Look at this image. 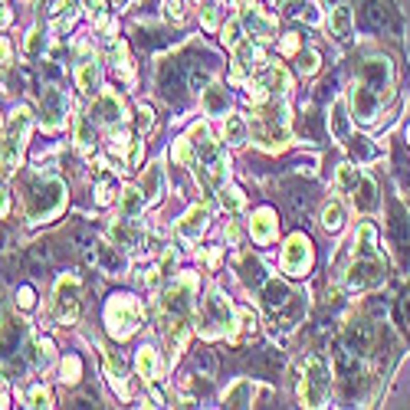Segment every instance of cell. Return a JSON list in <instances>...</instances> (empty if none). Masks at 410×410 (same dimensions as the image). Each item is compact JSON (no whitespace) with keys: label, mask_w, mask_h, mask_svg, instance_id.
<instances>
[{"label":"cell","mask_w":410,"mask_h":410,"mask_svg":"<svg viewBox=\"0 0 410 410\" xmlns=\"http://www.w3.org/2000/svg\"><path fill=\"white\" fill-rule=\"evenodd\" d=\"M135 367H138V377L154 381V377H158V351H154L151 345H141V348H138V358H135Z\"/></svg>","instance_id":"obj_26"},{"label":"cell","mask_w":410,"mask_h":410,"mask_svg":"<svg viewBox=\"0 0 410 410\" xmlns=\"http://www.w3.org/2000/svg\"><path fill=\"white\" fill-rule=\"evenodd\" d=\"M53 315H56L60 325H76V318H79V279L76 276H63V279L56 282Z\"/></svg>","instance_id":"obj_13"},{"label":"cell","mask_w":410,"mask_h":410,"mask_svg":"<svg viewBox=\"0 0 410 410\" xmlns=\"http://www.w3.org/2000/svg\"><path fill=\"white\" fill-rule=\"evenodd\" d=\"M312 259H315V249H312V239L306 233H292L282 247V273L292 276V279H302L312 269Z\"/></svg>","instance_id":"obj_11"},{"label":"cell","mask_w":410,"mask_h":410,"mask_svg":"<svg viewBox=\"0 0 410 410\" xmlns=\"http://www.w3.org/2000/svg\"><path fill=\"white\" fill-rule=\"evenodd\" d=\"M33 302H36V292L30 289V286H23V289L17 292V306L23 308V312H30V308H33Z\"/></svg>","instance_id":"obj_46"},{"label":"cell","mask_w":410,"mask_h":410,"mask_svg":"<svg viewBox=\"0 0 410 410\" xmlns=\"http://www.w3.org/2000/svg\"><path fill=\"white\" fill-rule=\"evenodd\" d=\"M89 17L95 20V23H105V0H89Z\"/></svg>","instance_id":"obj_47"},{"label":"cell","mask_w":410,"mask_h":410,"mask_svg":"<svg viewBox=\"0 0 410 410\" xmlns=\"http://www.w3.org/2000/svg\"><path fill=\"white\" fill-rule=\"evenodd\" d=\"M299 50V40H296V36H286V40H282V53H286V56H292V53Z\"/></svg>","instance_id":"obj_54"},{"label":"cell","mask_w":410,"mask_h":410,"mask_svg":"<svg viewBox=\"0 0 410 410\" xmlns=\"http://www.w3.org/2000/svg\"><path fill=\"white\" fill-rule=\"evenodd\" d=\"M53 355H56V345H53V338H36V365H50Z\"/></svg>","instance_id":"obj_38"},{"label":"cell","mask_w":410,"mask_h":410,"mask_svg":"<svg viewBox=\"0 0 410 410\" xmlns=\"http://www.w3.org/2000/svg\"><path fill=\"white\" fill-rule=\"evenodd\" d=\"M194 141H190V135H184V138H178L174 141V148H171V158H174V164H180V168H194Z\"/></svg>","instance_id":"obj_31"},{"label":"cell","mask_w":410,"mask_h":410,"mask_svg":"<svg viewBox=\"0 0 410 410\" xmlns=\"http://www.w3.org/2000/svg\"><path fill=\"white\" fill-rule=\"evenodd\" d=\"M207 220H210V204H194L188 214L178 220V233L184 239H197L207 230Z\"/></svg>","instance_id":"obj_18"},{"label":"cell","mask_w":410,"mask_h":410,"mask_svg":"<svg viewBox=\"0 0 410 410\" xmlns=\"http://www.w3.org/2000/svg\"><path fill=\"white\" fill-rule=\"evenodd\" d=\"M92 145H95V122L89 115H79L76 119V148L82 154H92Z\"/></svg>","instance_id":"obj_29"},{"label":"cell","mask_w":410,"mask_h":410,"mask_svg":"<svg viewBox=\"0 0 410 410\" xmlns=\"http://www.w3.org/2000/svg\"><path fill=\"white\" fill-rule=\"evenodd\" d=\"M69 115V99L60 92V89H43V129L56 131L66 125Z\"/></svg>","instance_id":"obj_15"},{"label":"cell","mask_w":410,"mask_h":410,"mask_svg":"<svg viewBox=\"0 0 410 410\" xmlns=\"http://www.w3.org/2000/svg\"><path fill=\"white\" fill-rule=\"evenodd\" d=\"M0 129H4V122H0Z\"/></svg>","instance_id":"obj_60"},{"label":"cell","mask_w":410,"mask_h":410,"mask_svg":"<svg viewBox=\"0 0 410 410\" xmlns=\"http://www.w3.org/2000/svg\"><path fill=\"white\" fill-rule=\"evenodd\" d=\"M10 20H14V14H10V10L4 7V4H0V30H7Z\"/></svg>","instance_id":"obj_55"},{"label":"cell","mask_w":410,"mask_h":410,"mask_svg":"<svg viewBox=\"0 0 410 410\" xmlns=\"http://www.w3.org/2000/svg\"><path fill=\"white\" fill-rule=\"evenodd\" d=\"M223 138L230 141V145H247L249 138V125L243 115H227V122H223Z\"/></svg>","instance_id":"obj_27"},{"label":"cell","mask_w":410,"mask_h":410,"mask_svg":"<svg viewBox=\"0 0 410 410\" xmlns=\"http://www.w3.org/2000/svg\"><path fill=\"white\" fill-rule=\"evenodd\" d=\"M237 315H239V325H243V332H257L259 318H257V312H253V308H239Z\"/></svg>","instance_id":"obj_45"},{"label":"cell","mask_w":410,"mask_h":410,"mask_svg":"<svg viewBox=\"0 0 410 410\" xmlns=\"http://www.w3.org/2000/svg\"><path fill=\"white\" fill-rule=\"evenodd\" d=\"M328 129H332L335 135L342 138V141H348L351 125H348V115H345V102H342V99L332 105V119H328Z\"/></svg>","instance_id":"obj_32"},{"label":"cell","mask_w":410,"mask_h":410,"mask_svg":"<svg viewBox=\"0 0 410 410\" xmlns=\"http://www.w3.org/2000/svg\"><path fill=\"white\" fill-rule=\"evenodd\" d=\"M188 342H190V325L184 322V318H178V322H174V332L168 335V345H171V355H180V351L188 348Z\"/></svg>","instance_id":"obj_33"},{"label":"cell","mask_w":410,"mask_h":410,"mask_svg":"<svg viewBox=\"0 0 410 410\" xmlns=\"http://www.w3.org/2000/svg\"><path fill=\"white\" fill-rule=\"evenodd\" d=\"M138 115H141V129H151V122H154V109L151 105H141V109H138Z\"/></svg>","instance_id":"obj_51"},{"label":"cell","mask_w":410,"mask_h":410,"mask_svg":"<svg viewBox=\"0 0 410 410\" xmlns=\"http://www.w3.org/2000/svg\"><path fill=\"white\" fill-rule=\"evenodd\" d=\"M99 82H102V66H99V60L92 56V50H89V46H82V50H79L76 86L82 89V92H95V89H99Z\"/></svg>","instance_id":"obj_17"},{"label":"cell","mask_w":410,"mask_h":410,"mask_svg":"<svg viewBox=\"0 0 410 410\" xmlns=\"http://www.w3.org/2000/svg\"><path fill=\"white\" fill-rule=\"evenodd\" d=\"M328 33H332L338 43H351V36H355V14H351L348 4H338V7L328 14Z\"/></svg>","instance_id":"obj_19"},{"label":"cell","mask_w":410,"mask_h":410,"mask_svg":"<svg viewBox=\"0 0 410 410\" xmlns=\"http://www.w3.org/2000/svg\"><path fill=\"white\" fill-rule=\"evenodd\" d=\"M141 190H145L148 204L161 200V194H164V168L161 164H151V168L145 171V178H141Z\"/></svg>","instance_id":"obj_24"},{"label":"cell","mask_w":410,"mask_h":410,"mask_svg":"<svg viewBox=\"0 0 410 410\" xmlns=\"http://www.w3.org/2000/svg\"><path fill=\"white\" fill-rule=\"evenodd\" d=\"M233 53H237V66H233V79H237V82L247 76V72H253L257 66H263V50H259L253 40H243Z\"/></svg>","instance_id":"obj_20"},{"label":"cell","mask_w":410,"mask_h":410,"mask_svg":"<svg viewBox=\"0 0 410 410\" xmlns=\"http://www.w3.org/2000/svg\"><path fill=\"white\" fill-rule=\"evenodd\" d=\"M358 82L371 89L381 102H387L394 95V63L387 56H367L358 66Z\"/></svg>","instance_id":"obj_10"},{"label":"cell","mask_w":410,"mask_h":410,"mask_svg":"<svg viewBox=\"0 0 410 410\" xmlns=\"http://www.w3.org/2000/svg\"><path fill=\"white\" fill-rule=\"evenodd\" d=\"M210 82H214V79H210V76H200V72H194V76H190V89H194V92H204Z\"/></svg>","instance_id":"obj_49"},{"label":"cell","mask_w":410,"mask_h":410,"mask_svg":"<svg viewBox=\"0 0 410 410\" xmlns=\"http://www.w3.org/2000/svg\"><path fill=\"white\" fill-rule=\"evenodd\" d=\"M200 105H204L207 115H227V109H230V95H227L223 86L210 82V86L200 92Z\"/></svg>","instance_id":"obj_22"},{"label":"cell","mask_w":410,"mask_h":410,"mask_svg":"<svg viewBox=\"0 0 410 410\" xmlns=\"http://www.w3.org/2000/svg\"><path fill=\"white\" fill-rule=\"evenodd\" d=\"M148 394H151V407H164V394L158 391V387H151Z\"/></svg>","instance_id":"obj_56"},{"label":"cell","mask_w":410,"mask_h":410,"mask_svg":"<svg viewBox=\"0 0 410 410\" xmlns=\"http://www.w3.org/2000/svg\"><path fill=\"white\" fill-rule=\"evenodd\" d=\"M30 109H17L14 112V122H10V131L4 138V145H0V178H7L14 168L20 164V151L26 145V131H30Z\"/></svg>","instance_id":"obj_8"},{"label":"cell","mask_w":410,"mask_h":410,"mask_svg":"<svg viewBox=\"0 0 410 410\" xmlns=\"http://www.w3.org/2000/svg\"><path fill=\"white\" fill-rule=\"evenodd\" d=\"M200 322H204V328H200L204 338H220V335L233 338V306H230V299H223L220 289H214L210 299H204V306H200Z\"/></svg>","instance_id":"obj_6"},{"label":"cell","mask_w":410,"mask_h":410,"mask_svg":"<svg viewBox=\"0 0 410 410\" xmlns=\"http://www.w3.org/2000/svg\"><path fill=\"white\" fill-rule=\"evenodd\" d=\"M322 227L328 233H342V227H345V204L342 200H328V204L322 207Z\"/></svg>","instance_id":"obj_28"},{"label":"cell","mask_w":410,"mask_h":410,"mask_svg":"<svg viewBox=\"0 0 410 410\" xmlns=\"http://www.w3.org/2000/svg\"><path fill=\"white\" fill-rule=\"evenodd\" d=\"M112 243H115V249H135V230H131V217L112 223Z\"/></svg>","instance_id":"obj_30"},{"label":"cell","mask_w":410,"mask_h":410,"mask_svg":"<svg viewBox=\"0 0 410 410\" xmlns=\"http://www.w3.org/2000/svg\"><path fill=\"white\" fill-rule=\"evenodd\" d=\"M63 207H66V184L60 178L36 180L33 188H30V194H26V220L46 223L53 217H60Z\"/></svg>","instance_id":"obj_2"},{"label":"cell","mask_w":410,"mask_h":410,"mask_svg":"<svg viewBox=\"0 0 410 410\" xmlns=\"http://www.w3.org/2000/svg\"><path fill=\"white\" fill-rule=\"evenodd\" d=\"M43 46H46V36H43V30H30V36H26V56H40L43 53Z\"/></svg>","instance_id":"obj_39"},{"label":"cell","mask_w":410,"mask_h":410,"mask_svg":"<svg viewBox=\"0 0 410 410\" xmlns=\"http://www.w3.org/2000/svg\"><path fill=\"white\" fill-rule=\"evenodd\" d=\"M296 66H299L302 76H312V72H318V53L315 50H302Z\"/></svg>","instance_id":"obj_37"},{"label":"cell","mask_w":410,"mask_h":410,"mask_svg":"<svg viewBox=\"0 0 410 410\" xmlns=\"http://www.w3.org/2000/svg\"><path fill=\"white\" fill-rule=\"evenodd\" d=\"M119 204H122V214L135 220V217L145 210V204H148L145 190H141V188H122L119 190Z\"/></svg>","instance_id":"obj_25"},{"label":"cell","mask_w":410,"mask_h":410,"mask_svg":"<svg viewBox=\"0 0 410 410\" xmlns=\"http://www.w3.org/2000/svg\"><path fill=\"white\" fill-rule=\"evenodd\" d=\"M125 56H129V50H125V43H122V40H112V43H109V60H112V66H119V69H122V63H125Z\"/></svg>","instance_id":"obj_43"},{"label":"cell","mask_w":410,"mask_h":410,"mask_svg":"<svg viewBox=\"0 0 410 410\" xmlns=\"http://www.w3.org/2000/svg\"><path fill=\"white\" fill-rule=\"evenodd\" d=\"M197 289H200V279H197L194 273H180V276H174V282L161 292V308H164V315L174 318V322L188 315L190 308H194Z\"/></svg>","instance_id":"obj_7"},{"label":"cell","mask_w":410,"mask_h":410,"mask_svg":"<svg viewBox=\"0 0 410 410\" xmlns=\"http://www.w3.org/2000/svg\"><path fill=\"white\" fill-rule=\"evenodd\" d=\"M351 151L358 154V164H361V161H371V158H377L374 148H367V138H355V141H351Z\"/></svg>","instance_id":"obj_42"},{"label":"cell","mask_w":410,"mask_h":410,"mask_svg":"<svg viewBox=\"0 0 410 410\" xmlns=\"http://www.w3.org/2000/svg\"><path fill=\"white\" fill-rule=\"evenodd\" d=\"M249 233L257 239L259 247H269L276 237H279V217H276L273 207H259L253 220H249Z\"/></svg>","instance_id":"obj_16"},{"label":"cell","mask_w":410,"mask_h":410,"mask_svg":"<svg viewBox=\"0 0 410 410\" xmlns=\"http://www.w3.org/2000/svg\"><path fill=\"white\" fill-rule=\"evenodd\" d=\"M328 391H332V371H328V365L322 358H312L306 365V377H302V384H299L302 407H325Z\"/></svg>","instance_id":"obj_9"},{"label":"cell","mask_w":410,"mask_h":410,"mask_svg":"<svg viewBox=\"0 0 410 410\" xmlns=\"http://www.w3.org/2000/svg\"><path fill=\"white\" fill-rule=\"evenodd\" d=\"M105 325H109V335L125 342L129 335L138 332L141 325V306H138L135 296H112L109 306H105Z\"/></svg>","instance_id":"obj_5"},{"label":"cell","mask_w":410,"mask_h":410,"mask_svg":"<svg viewBox=\"0 0 410 410\" xmlns=\"http://www.w3.org/2000/svg\"><path fill=\"white\" fill-rule=\"evenodd\" d=\"M0 63H14V46H10V40H0Z\"/></svg>","instance_id":"obj_53"},{"label":"cell","mask_w":410,"mask_h":410,"mask_svg":"<svg viewBox=\"0 0 410 410\" xmlns=\"http://www.w3.org/2000/svg\"><path fill=\"white\" fill-rule=\"evenodd\" d=\"M223 404L227 407H253V384L247 377H237L227 391H223Z\"/></svg>","instance_id":"obj_23"},{"label":"cell","mask_w":410,"mask_h":410,"mask_svg":"<svg viewBox=\"0 0 410 410\" xmlns=\"http://www.w3.org/2000/svg\"><path fill=\"white\" fill-rule=\"evenodd\" d=\"M233 4H237L239 10H243V7H249V0H233Z\"/></svg>","instance_id":"obj_58"},{"label":"cell","mask_w":410,"mask_h":410,"mask_svg":"<svg viewBox=\"0 0 410 410\" xmlns=\"http://www.w3.org/2000/svg\"><path fill=\"white\" fill-rule=\"evenodd\" d=\"M0 407H10V397H7V391L0 387Z\"/></svg>","instance_id":"obj_57"},{"label":"cell","mask_w":410,"mask_h":410,"mask_svg":"<svg viewBox=\"0 0 410 410\" xmlns=\"http://www.w3.org/2000/svg\"><path fill=\"white\" fill-rule=\"evenodd\" d=\"M407 145H410V125H407Z\"/></svg>","instance_id":"obj_59"},{"label":"cell","mask_w":410,"mask_h":410,"mask_svg":"<svg viewBox=\"0 0 410 410\" xmlns=\"http://www.w3.org/2000/svg\"><path fill=\"white\" fill-rule=\"evenodd\" d=\"M257 141L266 151H279V148L289 145V109L282 99H269L266 105H259Z\"/></svg>","instance_id":"obj_3"},{"label":"cell","mask_w":410,"mask_h":410,"mask_svg":"<svg viewBox=\"0 0 410 410\" xmlns=\"http://www.w3.org/2000/svg\"><path fill=\"white\" fill-rule=\"evenodd\" d=\"M239 23H243V30H249V33L257 36L259 43H269V40H276V30H279V23H276L273 17H266L259 7H243L239 10Z\"/></svg>","instance_id":"obj_14"},{"label":"cell","mask_w":410,"mask_h":410,"mask_svg":"<svg viewBox=\"0 0 410 410\" xmlns=\"http://www.w3.org/2000/svg\"><path fill=\"white\" fill-rule=\"evenodd\" d=\"M164 14L171 20H180L184 17V4H180V0H164Z\"/></svg>","instance_id":"obj_48"},{"label":"cell","mask_w":410,"mask_h":410,"mask_svg":"<svg viewBox=\"0 0 410 410\" xmlns=\"http://www.w3.org/2000/svg\"><path fill=\"white\" fill-rule=\"evenodd\" d=\"M217 23H220L217 20V7H204V26L207 30H217Z\"/></svg>","instance_id":"obj_52"},{"label":"cell","mask_w":410,"mask_h":410,"mask_svg":"<svg viewBox=\"0 0 410 410\" xmlns=\"http://www.w3.org/2000/svg\"><path fill=\"white\" fill-rule=\"evenodd\" d=\"M384 257L377 249V227L371 220H361L358 233H355V259L351 266L342 273V286L348 292H367V289H377L384 282Z\"/></svg>","instance_id":"obj_1"},{"label":"cell","mask_w":410,"mask_h":410,"mask_svg":"<svg viewBox=\"0 0 410 410\" xmlns=\"http://www.w3.org/2000/svg\"><path fill=\"white\" fill-rule=\"evenodd\" d=\"M292 299H296V296H292V289L282 279H266L263 282V302H266V308L279 312V308H286Z\"/></svg>","instance_id":"obj_21"},{"label":"cell","mask_w":410,"mask_h":410,"mask_svg":"<svg viewBox=\"0 0 410 410\" xmlns=\"http://www.w3.org/2000/svg\"><path fill=\"white\" fill-rule=\"evenodd\" d=\"M10 214V197H7V188H4V178H0V220Z\"/></svg>","instance_id":"obj_50"},{"label":"cell","mask_w":410,"mask_h":410,"mask_svg":"<svg viewBox=\"0 0 410 410\" xmlns=\"http://www.w3.org/2000/svg\"><path fill=\"white\" fill-rule=\"evenodd\" d=\"M26 407H53V397L46 387H33V391L26 394Z\"/></svg>","instance_id":"obj_41"},{"label":"cell","mask_w":410,"mask_h":410,"mask_svg":"<svg viewBox=\"0 0 410 410\" xmlns=\"http://www.w3.org/2000/svg\"><path fill=\"white\" fill-rule=\"evenodd\" d=\"M89 119L95 122V125H102V129H122L125 122H129V109H125V99H122L115 89H102L99 92V99L92 102V109H89Z\"/></svg>","instance_id":"obj_12"},{"label":"cell","mask_w":410,"mask_h":410,"mask_svg":"<svg viewBox=\"0 0 410 410\" xmlns=\"http://www.w3.org/2000/svg\"><path fill=\"white\" fill-rule=\"evenodd\" d=\"M220 40L227 50H237V46L243 43V23H239V20H227L220 30Z\"/></svg>","instance_id":"obj_35"},{"label":"cell","mask_w":410,"mask_h":410,"mask_svg":"<svg viewBox=\"0 0 410 410\" xmlns=\"http://www.w3.org/2000/svg\"><path fill=\"white\" fill-rule=\"evenodd\" d=\"M335 180H338V190L348 197V204L355 207V210H361V214L374 210L377 188H374V180L361 171V164H351V161L342 164V168H338V174H335Z\"/></svg>","instance_id":"obj_4"},{"label":"cell","mask_w":410,"mask_h":410,"mask_svg":"<svg viewBox=\"0 0 410 410\" xmlns=\"http://www.w3.org/2000/svg\"><path fill=\"white\" fill-rule=\"evenodd\" d=\"M79 377H82V361H79L76 355L63 358V365H60V381L63 384H79Z\"/></svg>","instance_id":"obj_34"},{"label":"cell","mask_w":410,"mask_h":410,"mask_svg":"<svg viewBox=\"0 0 410 410\" xmlns=\"http://www.w3.org/2000/svg\"><path fill=\"white\" fill-rule=\"evenodd\" d=\"M0 4H4V0H0Z\"/></svg>","instance_id":"obj_61"},{"label":"cell","mask_w":410,"mask_h":410,"mask_svg":"<svg viewBox=\"0 0 410 410\" xmlns=\"http://www.w3.org/2000/svg\"><path fill=\"white\" fill-rule=\"evenodd\" d=\"M220 204L227 207V210H239V207L247 204V197H243L239 188H227V184H223L220 188Z\"/></svg>","instance_id":"obj_36"},{"label":"cell","mask_w":410,"mask_h":410,"mask_svg":"<svg viewBox=\"0 0 410 410\" xmlns=\"http://www.w3.org/2000/svg\"><path fill=\"white\" fill-rule=\"evenodd\" d=\"M138 164H141V141H131L129 154H125V171H135Z\"/></svg>","instance_id":"obj_44"},{"label":"cell","mask_w":410,"mask_h":410,"mask_svg":"<svg viewBox=\"0 0 410 410\" xmlns=\"http://www.w3.org/2000/svg\"><path fill=\"white\" fill-rule=\"evenodd\" d=\"M112 197H115V180L112 178H102L99 180V188H95V204H112Z\"/></svg>","instance_id":"obj_40"}]
</instances>
